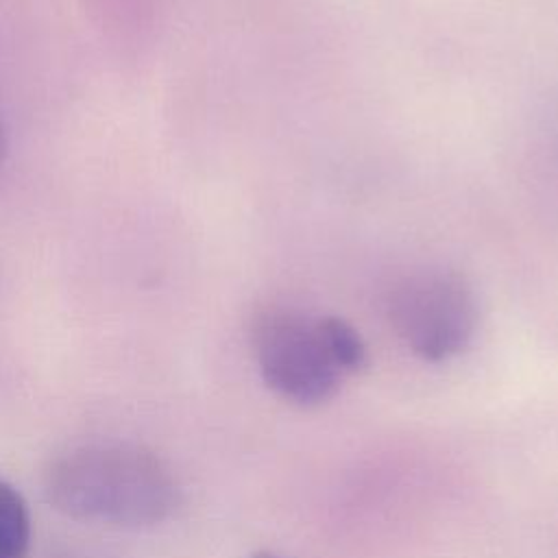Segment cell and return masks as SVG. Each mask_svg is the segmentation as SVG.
Here are the masks:
<instances>
[{
    "label": "cell",
    "mask_w": 558,
    "mask_h": 558,
    "mask_svg": "<svg viewBox=\"0 0 558 558\" xmlns=\"http://www.w3.org/2000/svg\"><path fill=\"white\" fill-rule=\"evenodd\" d=\"M253 349L266 386L299 405L325 403L344 375L327 351L318 318L290 310H268L255 318Z\"/></svg>",
    "instance_id": "3"
},
{
    "label": "cell",
    "mask_w": 558,
    "mask_h": 558,
    "mask_svg": "<svg viewBox=\"0 0 558 558\" xmlns=\"http://www.w3.org/2000/svg\"><path fill=\"white\" fill-rule=\"evenodd\" d=\"M31 547V514L24 497L0 480V558H26Z\"/></svg>",
    "instance_id": "4"
},
{
    "label": "cell",
    "mask_w": 558,
    "mask_h": 558,
    "mask_svg": "<svg viewBox=\"0 0 558 558\" xmlns=\"http://www.w3.org/2000/svg\"><path fill=\"white\" fill-rule=\"evenodd\" d=\"M386 312L401 342L425 362L456 357L477 329L473 286L451 268H427L401 277L388 292Z\"/></svg>",
    "instance_id": "2"
},
{
    "label": "cell",
    "mask_w": 558,
    "mask_h": 558,
    "mask_svg": "<svg viewBox=\"0 0 558 558\" xmlns=\"http://www.w3.org/2000/svg\"><path fill=\"white\" fill-rule=\"evenodd\" d=\"M48 504L65 517L122 527L166 521L181 493L170 466L135 442H85L59 453L44 473Z\"/></svg>",
    "instance_id": "1"
},
{
    "label": "cell",
    "mask_w": 558,
    "mask_h": 558,
    "mask_svg": "<svg viewBox=\"0 0 558 558\" xmlns=\"http://www.w3.org/2000/svg\"><path fill=\"white\" fill-rule=\"evenodd\" d=\"M318 327L329 355L344 375L357 373L366 366V347L353 325L340 316H323L318 318Z\"/></svg>",
    "instance_id": "5"
},
{
    "label": "cell",
    "mask_w": 558,
    "mask_h": 558,
    "mask_svg": "<svg viewBox=\"0 0 558 558\" xmlns=\"http://www.w3.org/2000/svg\"><path fill=\"white\" fill-rule=\"evenodd\" d=\"M251 558H279V556H275V554H270V551H259V554H255V556H251Z\"/></svg>",
    "instance_id": "7"
},
{
    "label": "cell",
    "mask_w": 558,
    "mask_h": 558,
    "mask_svg": "<svg viewBox=\"0 0 558 558\" xmlns=\"http://www.w3.org/2000/svg\"><path fill=\"white\" fill-rule=\"evenodd\" d=\"M7 155V135H4V126H2V120H0V163Z\"/></svg>",
    "instance_id": "6"
}]
</instances>
